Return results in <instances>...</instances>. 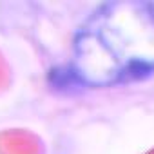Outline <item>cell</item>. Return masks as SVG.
I'll return each mask as SVG.
<instances>
[{"mask_svg":"<svg viewBox=\"0 0 154 154\" xmlns=\"http://www.w3.org/2000/svg\"><path fill=\"white\" fill-rule=\"evenodd\" d=\"M154 71V6L118 0L100 6L76 31L71 72L89 87L138 80Z\"/></svg>","mask_w":154,"mask_h":154,"instance_id":"cell-1","label":"cell"}]
</instances>
